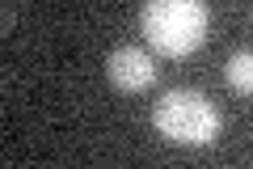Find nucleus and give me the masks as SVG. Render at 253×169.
Returning <instances> with one entry per match:
<instances>
[{
	"label": "nucleus",
	"instance_id": "1",
	"mask_svg": "<svg viewBox=\"0 0 253 169\" xmlns=\"http://www.w3.org/2000/svg\"><path fill=\"white\" fill-rule=\"evenodd\" d=\"M139 26L156 55L181 59V55H194L207 38V4L203 0H144Z\"/></svg>",
	"mask_w": 253,
	"mask_h": 169
},
{
	"label": "nucleus",
	"instance_id": "2",
	"mask_svg": "<svg viewBox=\"0 0 253 169\" xmlns=\"http://www.w3.org/2000/svg\"><path fill=\"white\" fill-rule=\"evenodd\" d=\"M219 127L224 118H219L215 102L199 89H169L152 106V131L177 148H207L219 135Z\"/></svg>",
	"mask_w": 253,
	"mask_h": 169
},
{
	"label": "nucleus",
	"instance_id": "3",
	"mask_svg": "<svg viewBox=\"0 0 253 169\" xmlns=\"http://www.w3.org/2000/svg\"><path fill=\"white\" fill-rule=\"evenodd\" d=\"M106 76L118 93H144L156 80V59L144 47H114L106 59Z\"/></svg>",
	"mask_w": 253,
	"mask_h": 169
},
{
	"label": "nucleus",
	"instance_id": "4",
	"mask_svg": "<svg viewBox=\"0 0 253 169\" xmlns=\"http://www.w3.org/2000/svg\"><path fill=\"white\" fill-rule=\"evenodd\" d=\"M224 80L232 85L236 93L253 98V47H245V51L228 55V63H224Z\"/></svg>",
	"mask_w": 253,
	"mask_h": 169
}]
</instances>
